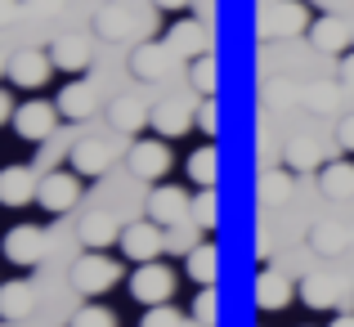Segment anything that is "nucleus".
<instances>
[{
	"label": "nucleus",
	"mask_w": 354,
	"mask_h": 327,
	"mask_svg": "<svg viewBox=\"0 0 354 327\" xmlns=\"http://www.w3.org/2000/svg\"><path fill=\"white\" fill-rule=\"evenodd\" d=\"M175 292V274L166 265H157V260H148V265H135V274H130V296H135L139 305H166Z\"/></svg>",
	"instance_id": "4"
},
{
	"label": "nucleus",
	"mask_w": 354,
	"mask_h": 327,
	"mask_svg": "<svg viewBox=\"0 0 354 327\" xmlns=\"http://www.w3.org/2000/svg\"><path fill=\"white\" fill-rule=\"evenodd\" d=\"M332 327H354V314H337V319H332Z\"/></svg>",
	"instance_id": "47"
},
{
	"label": "nucleus",
	"mask_w": 354,
	"mask_h": 327,
	"mask_svg": "<svg viewBox=\"0 0 354 327\" xmlns=\"http://www.w3.org/2000/svg\"><path fill=\"white\" fill-rule=\"evenodd\" d=\"M50 72H54V59H50V50H18L14 59H9V81H14L18 90H41L45 81H50Z\"/></svg>",
	"instance_id": "12"
},
{
	"label": "nucleus",
	"mask_w": 354,
	"mask_h": 327,
	"mask_svg": "<svg viewBox=\"0 0 354 327\" xmlns=\"http://www.w3.org/2000/svg\"><path fill=\"white\" fill-rule=\"evenodd\" d=\"M301 301L310 305V310H337L341 292H337V283H332V278H323V274H305V278H301Z\"/></svg>",
	"instance_id": "28"
},
{
	"label": "nucleus",
	"mask_w": 354,
	"mask_h": 327,
	"mask_svg": "<svg viewBox=\"0 0 354 327\" xmlns=\"http://www.w3.org/2000/svg\"><path fill=\"white\" fill-rule=\"evenodd\" d=\"M283 162H287V171H319V166H323V148H319V139H310V135H292V139H287V148H283Z\"/></svg>",
	"instance_id": "23"
},
{
	"label": "nucleus",
	"mask_w": 354,
	"mask_h": 327,
	"mask_svg": "<svg viewBox=\"0 0 354 327\" xmlns=\"http://www.w3.org/2000/svg\"><path fill=\"white\" fill-rule=\"evenodd\" d=\"M50 59H54V68H63V72H86L90 68V41H81V36H59V41L50 45Z\"/></svg>",
	"instance_id": "22"
},
{
	"label": "nucleus",
	"mask_w": 354,
	"mask_h": 327,
	"mask_svg": "<svg viewBox=\"0 0 354 327\" xmlns=\"http://www.w3.org/2000/svg\"><path fill=\"white\" fill-rule=\"evenodd\" d=\"M148 117H153V108H144L139 99H130V95H121V99H113V104H108V121H113V130H121V135H135V130H144Z\"/></svg>",
	"instance_id": "21"
},
{
	"label": "nucleus",
	"mask_w": 354,
	"mask_h": 327,
	"mask_svg": "<svg viewBox=\"0 0 354 327\" xmlns=\"http://www.w3.org/2000/svg\"><path fill=\"white\" fill-rule=\"evenodd\" d=\"M36 305V287L27 278H9L0 283V319H27Z\"/></svg>",
	"instance_id": "19"
},
{
	"label": "nucleus",
	"mask_w": 354,
	"mask_h": 327,
	"mask_svg": "<svg viewBox=\"0 0 354 327\" xmlns=\"http://www.w3.org/2000/svg\"><path fill=\"white\" fill-rule=\"evenodd\" d=\"M68 166L81 175V180H99V175L113 166V148H108L99 135H86V139H77V144H72Z\"/></svg>",
	"instance_id": "11"
},
{
	"label": "nucleus",
	"mask_w": 354,
	"mask_h": 327,
	"mask_svg": "<svg viewBox=\"0 0 354 327\" xmlns=\"http://www.w3.org/2000/svg\"><path fill=\"white\" fill-rule=\"evenodd\" d=\"M5 72H9V59H5V50H0V77H5Z\"/></svg>",
	"instance_id": "48"
},
{
	"label": "nucleus",
	"mask_w": 354,
	"mask_h": 327,
	"mask_svg": "<svg viewBox=\"0 0 354 327\" xmlns=\"http://www.w3.org/2000/svg\"><path fill=\"white\" fill-rule=\"evenodd\" d=\"M216 126H220V121H216V99H202V112H198V130H202V135H216Z\"/></svg>",
	"instance_id": "37"
},
{
	"label": "nucleus",
	"mask_w": 354,
	"mask_h": 327,
	"mask_svg": "<svg viewBox=\"0 0 354 327\" xmlns=\"http://www.w3.org/2000/svg\"><path fill=\"white\" fill-rule=\"evenodd\" d=\"M54 108H59L68 121H86V117H95L99 95H95L90 81H68V86L59 90V104H54Z\"/></svg>",
	"instance_id": "17"
},
{
	"label": "nucleus",
	"mask_w": 354,
	"mask_h": 327,
	"mask_svg": "<svg viewBox=\"0 0 354 327\" xmlns=\"http://www.w3.org/2000/svg\"><path fill=\"white\" fill-rule=\"evenodd\" d=\"M117 278H121V265L113 256H104V251H86V256L72 265V287H77L81 296H104V292H113L117 287Z\"/></svg>",
	"instance_id": "1"
},
{
	"label": "nucleus",
	"mask_w": 354,
	"mask_h": 327,
	"mask_svg": "<svg viewBox=\"0 0 354 327\" xmlns=\"http://www.w3.org/2000/svg\"><path fill=\"white\" fill-rule=\"evenodd\" d=\"M269 95H274V104H292L296 90H292V86H269Z\"/></svg>",
	"instance_id": "45"
},
{
	"label": "nucleus",
	"mask_w": 354,
	"mask_h": 327,
	"mask_svg": "<svg viewBox=\"0 0 354 327\" xmlns=\"http://www.w3.org/2000/svg\"><path fill=\"white\" fill-rule=\"evenodd\" d=\"M139 327H184V314L171 310V305H148L144 319H139Z\"/></svg>",
	"instance_id": "34"
},
{
	"label": "nucleus",
	"mask_w": 354,
	"mask_h": 327,
	"mask_svg": "<svg viewBox=\"0 0 354 327\" xmlns=\"http://www.w3.org/2000/svg\"><path fill=\"white\" fill-rule=\"evenodd\" d=\"M193 229H198V224H193ZM193 229H184V224L166 229V251H171V256H189V251L198 247V233Z\"/></svg>",
	"instance_id": "35"
},
{
	"label": "nucleus",
	"mask_w": 354,
	"mask_h": 327,
	"mask_svg": "<svg viewBox=\"0 0 354 327\" xmlns=\"http://www.w3.org/2000/svg\"><path fill=\"white\" fill-rule=\"evenodd\" d=\"M256 260H260V265H265V260H269V233H265V229L256 233Z\"/></svg>",
	"instance_id": "43"
},
{
	"label": "nucleus",
	"mask_w": 354,
	"mask_h": 327,
	"mask_svg": "<svg viewBox=\"0 0 354 327\" xmlns=\"http://www.w3.org/2000/svg\"><path fill=\"white\" fill-rule=\"evenodd\" d=\"M341 86H350V90H354V50H350V54H341Z\"/></svg>",
	"instance_id": "40"
},
{
	"label": "nucleus",
	"mask_w": 354,
	"mask_h": 327,
	"mask_svg": "<svg viewBox=\"0 0 354 327\" xmlns=\"http://www.w3.org/2000/svg\"><path fill=\"white\" fill-rule=\"evenodd\" d=\"M63 0H27V9H36V14H54Z\"/></svg>",
	"instance_id": "44"
},
{
	"label": "nucleus",
	"mask_w": 354,
	"mask_h": 327,
	"mask_svg": "<svg viewBox=\"0 0 354 327\" xmlns=\"http://www.w3.org/2000/svg\"><path fill=\"white\" fill-rule=\"evenodd\" d=\"M121 251H126V260H135V265H148V260H157L166 251V229L157 220H135L121 229Z\"/></svg>",
	"instance_id": "5"
},
{
	"label": "nucleus",
	"mask_w": 354,
	"mask_h": 327,
	"mask_svg": "<svg viewBox=\"0 0 354 327\" xmlns=\"http://www.w3.org/2000/svg\"><path fill=\"white\" fill-rule=\"evenodd\" d=\"M332 104H337V99H332V90H323V86L310 90V108H314V112H328Z\"/></svg>",
	"instance_id": "39"
},
{
	"label": "nucleus",
	"mask_w": 354,
	"mask_h": 327,
	"mask_svg": "<svg viewBox=\"0 0 354 327\" xmlns=\"http://www.w3.org/2000/svg\"><path fill=\"white\" fill-rule=\"evenodd\" d=\"M5 121H14V99H9V90H0V126Z\"/></svg>",
	"instance_id": "42"
},
{
	"label": "nucleus",
	"mask_w": 354,
	"mask_h": 327,
	"mask_svg": "<svg viewBox=\"0 0 354 327\" xmlns=\"http://www.w3.org/2000/svg\"><path fill=\"white\" fill-rule=\"evenodd\" d=\"M310 247L319 251V256H341V251L350 247L346 224H337V220H319V224L310 229Z\"/></svg>",
	"instance_id": "26"
},
{
	"label": "nucleus",
	"mask_w": 354,
	"mask_h": 327,
	"mask_svg": "<svg viewBox=\"0 0 354 327\" xmlns=\"http://www.w3.org/2000/svg\"><path fill=\"white\" fill-rule=\"evenodd\" d=\"M193 121H198V117L184 108V99H162V104L153 108V117H148V126H153L162 139H171V135H184Z\"/></svg>",
	"instance_id": "18"
},
{
	"label": "nucleus",
	"mask_w": 354,
	"mask_h": 327,
	"mask_svg": "<svg viewBox=\"0 0 354 327\" xmlns=\"http://www.w3.org/2000/svg\"><path fill=\"white\" fill-rule=\"evenodd\" d=\"M157 9H166V14H180V9H189V0H153Z\"/></svg>",
	"instance_id": "46"
},
{
	"label": "nucleus",
	"mask_w": 354,
	"mask_h": 327,
	"mask_svg": "<svg viewBox=\"0 0 354 327\" xmlns=\"http://www.w3.org/2000/svg\"><path fill=\"white\" fill-rule=\"evenodd\" d=\"M36 202H41L50 216H63V211H72L81 202V175L72 171H50L41 180V189H36Z\"/></svg>",
	"instance_id": "7"
},
{
	"label": "nucleus",
	"mask_w": 354,
	"mask_h": 327,
	"mask_svg": "<svg viewBox=\"0 0 354 327\" xmlns=\"http://www.w3.org/2000/svg\"><path fill=\"white\" fill-rule=\"evenodd\" d=\"M189 207H193V198L184 189H175V184H157L153 198H148V220H157L162 229H175V224H184Z\"/></svg>",
	"instance_id": "13"
},
{
	"label": "nucleus",
	"mask_w": 354,
	"mask_h": 327,
	"mask_svg": "<svg viewBox=\"0 0 354 327\" xmlns=\"http://www.w3.org/2000/svg\"><path fill=\"white\" fill-rule=\"evenodd\" d=\"M175 63H180V59H175V50L166 41H144V45H135V54H130V77H139V81H166Z\"/></svg>",
	"instance_id": "8"
},
{
	"label": "nucleus",
	"mask_w": 354,
	"mask_h": 327,
	"mask_svg": "<svg viewBox=\"0 0 354 327\" xmlns=\"http://www.w3.org/2000/svg\"><path fill=\"white\" fill-rule=\"evenodd\" d=\"M81 242H86L90 251H104V247H113V242H121L117 220H113V216H104V211L86 216V220H81Z\"/></svg>",
	"instance_id": "24"
},
{
	"label": "nucleus",
	"mask_w": 354,
	"mask_h": 327,
	"mask_svg": "<svg viewBox=\"0 0 354 327\" xmlns=\"http://www.w3.org/2000/svg\"><path fill=\"white\" fill-rule=\"evenodd\" d=\"M166 45L175 50V59H198V54H207V27L193 18H180L166 27Z\"/></svg>",
	"instance_id": "16"
},
{
	"label": "nucleus",
	"mask_w": 354,
	"mask_h": 327,
	"mask_svg": "<svg viewBox=\"0 0 354 327\" xmlns=\"http://www.w3.org/2000/svg\"><path fill=\"white\" fill-rule=\"evenodd\" d=\"M130 27H135V14H130L126 5H104L95 14V32L104 36V41H126Z\"/></svg>",
	"instance_id": "25"
},
{
	"label": "nucleus",
	"mask_w": 354,
	"mask_h": 327,
	"mask_svg": "<svg viewBox=\"0 0 354 327\" xmlns=\"http://www.w3.org/2000/svg\"><path fill=\"white\" fill-rule=\"evenodd\" d=\"M256 305H260L265 314H278V310H287V305H292V278L265 265V269L256 274Z\"/></svg>",
	"instance_id": "15"
},
{
	"label": "nucleus",
	"mask_w": 354,
	"mask_h": 327,
	"mask_svg": "<svg viewBox=\"0 0 354 327\" xmlns=\"http://www.w3.org/2000/svg\"><path fill=\"white\" fill-rule=\"evenodd\" d=\"M292 180H296V171H265L260 184H256L260 207H283V202L292 198Z\"/></svg>",
	"instance_id": "29"
},
{
	"label": "nucleus",
	"mask_w": 354,
	"mask_h": 327,
	"mask_svg": "<svg viewBox=\"0 0 354 327\" xmlns=\"http://www.w3.org/2000/svg\"><path fill=\"white\" fill-rule=\"evenodd\" d=\"M319 189L328 193V198H350V193H354V166L350 162L319 166Z\"/></svg>",
	"instance_id": "30"
},
{
	"label": "nucleus",
	"mask_w": 354,
	"mask_h": 327,
	"mask_svg": "<svg viewBox=\"0 0 354 327\" xmlns=\"http://www.w3.org/2000/svg\"><path fill=\"white\" fill-rule=\"evenodd\" d=\"M18 18V0H0V27Z\"/></svg>",
	"instance_id": "41"
},
{
	"label": "nucleus",
	"mask_w": 354,
	"mask_h": 327,
	"mask_svg": "<svg viewBox=\"0 0 354 327\" xmlns=\"http://www.w3.org/2000/svg\"><path fill=\"white\" fill-rule=\"evenodd\" d=\"M216 269H220V251L211 247V242H198V247L184 256V274L189 278H198L202 287H211L216 283Z\"/></svg>",
	"instance_id": "27"
},
{
	"label": "nucleus",
	"mask_w": 354,
	"mask_h": 327,
	"mask_svg": "<svg viewBox=\"0 0 354 327\" xmlns=\"http://www.w3.org/2000/svg\"><path fill=\"white\" fill-rule=\"evenodd\" d=\"M310 45L319 54H350L354 50V32H350V23L341 14H323V18H314L310 23Z\"/></svg>",
	"instance_id": "10"
},
{
	"label": "nucleus",
	"mask_w": 354,
	"mask_h": 327,
	"mask_svg": "<svg viewBox=\"0 0 354 327\" xmlns=\"http://www.w3.org/2000/svg\"><path fill=\"white\" fill-rule=\"evenodd\" d=\"M216 68H220V63L211 59V54H198V59L189 63V86L198 90V99H216V86H220Z\"/></svg>",
	"instance_id": "31"
},
{
	"label": "nucleus",
	"mask_w": 354,
	"mask_h": 327,
	"mask_svg": "<svg viewBox=\"0 0 354 327\" xmlns=\"http://www.w3.org/2000/svg\"><path fill=\"white\" fill-rule=\"evenodd\" d=\"M72 327H117V319L104 305H81V310L72 314Z\"/></svg>",
	"instance_id": "33"
},
{
	"label": "nucleus",
	"mask_w": 354,
	"mask_h": 327,
	"mask_svg": "<svg viewBox=\"0 0 354 327\" xmlns=\"http://www.w3.org/2000/svg\"><path fill=\"white\" fill-rule=\"evenodd\" d=\"M126 166L135 180H162L171 171V148H166V139H139V144H130Z\"/></svg>",
	"instance_id": "9"
},
{
	"label": "nucleus",
	"mask_w": 354,
	"mask_h": 327,
	"mask_svg": "<svg viewBox=\"0 0 354 327\" xmlns=\"http://www.w3.org/2000/svg\"><path fill=\"white\" fill-rule=\"evenodd\" d=\"M193 319H198L202 327L216 323V292H211V287H202V292H198V301H193Z\"/></svg>",
	"instance_id": "36"
},
{
	"label": "nucleus",
	"mask_w": 354,
	"mask_h": 327,
	"mask_svg": "<svg viewBox=\"0 0 354 327\" xmlns=\"http://www.w3.org/2000/svg\"><path fill=\"white\" fill-rule=\"evenodd\" d=\"M189 216H193V224H198L202 233L216 229V224H220V193H216V189H198V193H193Z\"/></svg>",
	"instance_id": "32"
},
{
	"label": "nucleus",
	"mask_w": 354,
	"mask_h": 327,
	"mask_svg": "<svg viewBox=\"0 0 354 327\" xmlns=\"http://www.w3.org/2000/svg\"><path fill=\"white\" fill-rule=\"evenodd\" d=\"M0 251H5L9 265L18 269H32L45 260V251H50V238L41 233V224H14V229L5 233V242H0Z\"/></svg>",
	"instance_id": "2"
},
{
	"label": "nucleus",
	"mask_w": 354,
	"mask_h": 327,
	"mask_svg": "<svg viewBox=\"0 0 354 327\" xmlns=\"http://www.w3.org/2000/svg\"><path fill=\"white\" fill-rule=\"evenodd\" d=\"M184 175H189L198 189H216V180H220V153H216V144L193 148L189 162H184Z\"/></svg>",
	"instance_id": "20"
},
{
	"label": "nucleus",
	"mask_w": 354,
	"mask_h": 327,
	"mask_svg": "<svg viewBox=\"0 0 354 327\" xmlns=\"http://www.w3.org/2000/svg\"><path fill=\"white\" fill-rule=\"evenodd\" d=\"M41 180L32 175V166H5L0 171V207H27L36 202Z\"/></svg>",
	"instance_id": "14"
},
{
	"label": "nucleus",
	"mask_w": 354,
	"mask_h": 327,
	"mask_svg": "<svg viewBox=\"0 0 354 327\" xmlns=\"http://www.w3.org/2000/svg\"><path fill=\"white\" fill-rule=\"evenodd\" d=\"M63 112L41 104V99H27L23 108H14V135L27 139V144H45V139L54 135V126H59Z\"/></svg>",
	"instance_id": "6"
},
{
	"label": "nucleus",
	"mask_w": 354,
	"mask_h": 327,
	"mask_svg": "<svg viewBox=\"0 0 354 327\" xmlns=\"http://www.w3.org/2000/svg\"><path fill=\"white\" fill-rule=\"evenodd\" d=\"M337 139H341V148H346V153H354V112H350V117H341Z\"/></svg>",
	"instance_id": "38"
},
{
	"label": "nucleus",
	"mask_w": 354,
	"mask_h": 327,
	"mask_svg": "<svg viewBox=\"0 0 354 327\" xmlns=\"http://www.w3.org/2000/svg\"><path fill=\"white\" fill-rule=\"evenodd\" d=\"M310 5L305 0H269L260 14V36H296L310 32Z\"/></svg>",
	"instance_id": "3"
}]
</instances>
